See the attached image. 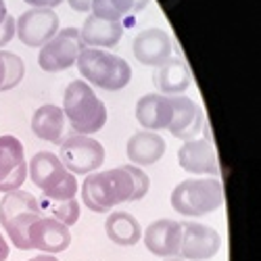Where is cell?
<instances>
[{"instance_id": "1", "label": "cell", "mask_w": 261, "mask_h": 261, "mask_svg": "<svg viewBox=\"0 0 261 261\" xmlns=\"http://www.w3.org/2000/svg\"><path fill=\"white\" fill-rule=\"evenodd\" d=\"M150 180L138 165H121L90 173L82 184V201L94 213H109L121 203L140 201L148 194Z\"/></svg>"}, {"instance_id": "2", "label": "cell", "mask_w": 261, "mask_h": 261, "mask_svg": "<svg viewBox=\"0 0 261 261\" xmlns=\"http://www.w3.org/2000/svg\"><path fill=\"white\" fill-rule=\"evenodd\" d=\"M63 113L73 127V134L92 136L107 123V107L94 94L92 86L84 80H73L63 94Z\"/></svg>"}, {"instance_id": "3", "label": "cell", "mask_w": 261, "mask_h": 261, "mask_svg": "<svg viewBox=\"0 0 261 261\" xmlns=\"http://www.w3.org/2000/svg\"><path fill=\"white\" fill-rule=\"evenodd\" d=\"M75 63L84 82L109 92L125 88L132 80V67L127 61L100 48H84Z\"/></svg>"}, {"instance_id": "4", "label": "cell", "mask_w": 261, "mask_h": 261, "mask_svg": "<svg viewBox=\"0 0 261 261\" xmlns=\"http://www.w3.org/2000/svg\"><path fill=\"white\" fill-rule=\"evenodd\" d=\"M42 215L34 194L25 190L7 192L0 201V226L19 251H30V228Z\"/></svg>"}, {"instance_id": "5", "label": "cell", "mask_w": 261, "mask_h": 261, "mask_svg": "<svg viewBox=\"0 0 261 261\" xmlns=\"http://www.w3.org/2000/svg\"><path fill=\"white\" fill-rule=\"evenodd\" d=\"M30 180L42 190V197L53 201H67L75 199L77 194V180L73 173L65 169L61 159L55 153L42 150L32 157L28 163Z\"/></svg>"}, {"instance_id": "6", "label": "cell", "mask_w": 261, "mask_h": 261, "mask_svg": "<svg viewBox=\"0 0 261 261\" xmlns=\"http://www.w3.org/2000/svg\"><path fill=\"white\" fill-rule=\"evenodd\" d=\"M171 207L186 217L213 213L224 203V186L217 178L184 180L171 190Z\"/></svg>"}, {"instance_id": "7", "label": "cell", "mask_w": 261, "mask_h": 261, "mask_svg": "<svg viewBox=\"0 0 261 261\" xmlns=\"http://www.w3.org/2000/svg\"><path fill=\"white\" fill-rule=\"evenodd\" d=\"M84 48H86V44L82 42L80 30L63 28L40 48L38 65L42 67V71H48V73L65 71V69L73 67Z\"/></svg>"}, {"instance_id": "8", "label": "cell", "mask_w": 261, "mask_h": 261, "mask_svg": "<svg viewBox=\"0 0 261 261\" xmlns=\"http://www.w3.org/2000/svg\"><path fill=\"white\" fill-rule=\"evenodd\" d=\"M61 163L73 176L94 173L105 163V148L92 136L73 134L61 142Z\"/></svg>"}, {"instance_id": "9", "label": "cell", "mask_w": 261, "mask_h": 261, "mask_svg": "<svg viewBox=\"0 0 261 261\" xmlns=\"http://www.w3.org/2000/svg\"><path fill=\"white\" fill-rule=\"evenodd\" d=\"M28 178L25 150L19 138L5 134L0 136V192H13L23 186Z\"/></svg>"}, {"instance_id": "10", "label": "cell", "mask_w": 261, "mask_h": 261, "mask_svg": "<svg viewBox=\"0 0 261 261\" xmlns=\"http://www.w3.org/2000/svg\"><path fill=\"white\" fill-rule=\"evenodd\" d=\"M15 32L25 46H44L59 32V15L53 9H30L15 21Z\"/></svg>"}, {"instance_id": "11", "label": "cell", "mask_w": 261, "mask_h": 261, "mask_svg": "<svg viewBox=\"0 0 261 261\" xmlns=\"http://www.w3.org/2000/svg\"><path fill=\"white\" fill-rule=\"evenodd\" d=\"M220 249H222V236L217 230L197 222L182 224V245L178 257L186 261H207L215 257Z\"/></svg>"}, {"instance_id": "12", "label": "cell", "mask_w": 261, "mask_h": 261, "mask_svg": "<svg viewBox=\"0 0 261 261\" xmlns=\"http://www.w3.org/2000/svg\"><path fill=\"white\" fill-rule=\"evenodd\" d=\"M178 163L188 173L213 178L220 176V163H217V155L209 136L199 140H186V144H182L178 150Z\"/></svg>"}, {"instance_id": "13", "label": "cell", "mask_w": 261, "mask_h": 261, "mask_svg": "<svg viewBox=\"0 0 261 261\" xmlns=\"http://www.w3.org/2000/svg\"><path fill=\"white\" fill-rule=\"evenodd\" d=\"M30 249H38L42 253H63L71 245V232L69 228L61 224L55 217L40 215L30 228Z\"/></svg>"}, {"instance_id": "14", "label": "cell", "mask_w": 261, "mask_h": 261, "mask_svg": "<svg viewBox=\"0 0 261 261\" xmlns=\"http://www.w3.org/2000/svg\"><path fill=\"white\" fill-rule=\"evenodd\" d=\"M169 132L173 138L194 140L203 129V111L201 107L188 96H171V123Z\"/></svg>"}, {"instance_id": "15", "label": "cell", "mask_w": 261, "mask_h": 261, "mask_svg": "<svg viewBox=\"0 0 261 261\" xmlns=\"http://www.w3.org/2000/svg\"><path fill=\"white\" fill-rule=\"evenodd\" d=\"M144 245L157 257H178L182 245V224L173 220H157L144 230Z\"/></svg>"}, {"instance_id": "16", "label": "cell", "mask_w": 261, "mask_h": 261, "mask_svg": "<svg viewBox=\"0 0 261 261\" xmlns=\"http://www.w3.org/2000/svg\"><path fill=\"white\" fill-rule=\"evenodd\" d=\"M171 38L165 30L148 28L134 38V57L142 65L159 67L171 57Z\"/></svg>"}, {"instance_id": "17", "label": "cell", "mask_w": 261, "mask_h": 261, "mask_svg": "<svg viewBox=\"0 0 261 261\" xmlns=\"http://www.w3.org/2000/svg\"><path fill=\"white\" fill-rule=\"evenodd\" d=\"M136 119L150 132H161L171 123V96L144 94L136 102Z\"/></svg>"}, {"instance_id": "18", "label": "cell", "mask_w": 261, "mask_h": 261, "mask_svg": "<svg viewBox=\"0 0 261 261\" xmlns=\"http://www.w3.org/2000/svg\"><path fill=\"white\" fill-rule=\"evenodd\" d=\"M125 153L132 165H153L165 153V140L159 136V132L140 129V132L129 136Z\"/></svg>"}, {"instance_id": "19", "label": "cell", "mask_w": 261, "mask_h": 261, "mask_svg": "<svg viewBox=\"0 0 261 261\" xmlns=\"http://www.w3.org/2000/svg\"><path fill=\"white\" fill-rule=\"evenodd\" d=\"M80 36L84 44H88V48H113L123 36V23L90 15L84 21Z\"/></svg>"}, {"instance_id": "20", "label": "cell", "mask_w": 261, "mask_h": 261, "mask_svg": "<svg viewBox=\"0 0 261 261\" xmlns=\"http://www.w3.org/2000/svg\"><path fill=\"white\" fill-rule=\"evenodd\" d=\"M155 88L165 96H176L182 94L190 86V71L188 65L182 59H167L163 65L155 69L153 73Z\"/></svg>"}, {"instance_id": "21", "label": "cell", "mask_w": 261, "mask_h": 261, "mask_svg": "<svg viewBox=\"0 0 261 261\" xmlns=\"http://www.w3.org/2000/svg\"><path fill=\"white\" fill-rule=\"evenodd\" d=\"M105 232L109 236V241L119 247H134L142 238V228H140L138 220L127 211L109 213L107 222H105Z\"/></svg>"}, {"instance_id": "22", "label": "cell", "mask_w": 261, "mask_h": 261, "mask_svg": "<svg viewBox=\"0 0 261 261\" xmlns=\"http://www.w3.org/2000/svg\"><path fill=\"white\" fill-rule=\"evenodd\" d=\"M32 132L42 140L59 144L65 132L63 109L57 105H42L40 109H36V113L32 117Z\"/></svg>"}, {"instance_id": "23", "label": "cell", "mask_w": 261, "mask_h": 261, "mask_svg": "<svg viewBox=\"0 0 261 261\" xmlns=\"http://www.w3.org/2000/svg\"><path fill=\"white\" fill-rule=\"evenodd\" d=\"M150 0H92V15L98 19H107V21H119L127 17L140 13L142 9H146V5Z\"/></svg>"}, {"instance_id": "24", "label": "cell", "mask_w": 261, "mask_h": 261, "mask_svg": "<svg viewBox=\"0 0 261 261\" xmlns=\"http://www.w3.org/2000/svg\"><path fill=\"white\" fill-rule=\"evenodd\" d=\"M25 65L19 59V55L0 50V92H7L23 80Z\"/></svg>"}, {"instance_id": "25", "label": "cell", "mask_w": 261, "mask_h": 261, "mask_svg": "<svg viewBox=\"0 0 261 261\" xmlns=\"http://www.w3.org/2000/svg\"><path fill=\"white\" fill-rule=\"evenodd\" d=\"M38 205H40V209L50 211V217L59 220L61 224H65L67 228L73 226L80 220V203H77V199L53 201V199H44V197H42V201Z\"/></svg>"}, {"instance_id": "26", "label": "cell", "mask_w": 261, "mask_h": 261, "mask_svg": "<svg viewBox=\"0 0 261 261\" xmlns=\"http://www.w3.org/2000/svg\"><path fill=\"white\" fill-rule=\"evenodd\" d=\"M13 36H15V19L11 15H7V19L0 23V48L5 44H9L13 40Z\"/></svg>"}, {"instance_id": "27", "label": "cell", "mask_w": 261, "mask_h": 261, "mask_svg": "<svg viewBox=\"0 0 261 261\" xmlns=\"http://www.w3.org/2000/svg\"><path fill=\"white\" fill-rule=\"evenodd\" d=\"M23 3H28L32 9H55L63 0H23Z\"/></svg>"}, {"instance_id": "28", "label": "cell", "mask_w": 261, "mask_h": 261, "mask_svg": "<svg viewBox=\"0 0 261 261\" xmlns=\"http://www.w3.org/2000/svg\"><path fill=\"white\" fill-rule=\"evenodd\" d=\"M69 7L77 13H88L92 9V0H69Z\"/></svg>"}, {"instance_id": "29", "label": "cell", "mask_w": 261, "mask_h": 261, "mask_svg": "<svg viewBox=\"0 0 261 261\" xmlns=\"http://www.w3.org/2000/svg\"><path fill=\"white\" fill-rule=\"evenodd\" d=\"M9 257V243L5 241V236L0 234V261H7Z\"/></svg>"}, {"instance_id": "30", "label": "cell", "mask_w": 261, "mask_h": 261, "mask_svg": "<svg viewBox=\"0 0 261 261\" xmlns=\"http://www.w3.org/2000/svg\"><path fill=\"white\" fill-rule=\"evenodd\" d=\"M30 261H59L55 255H48V253H42V255H38V257H34V259H30Z\"/></svg>"}, {"instance_id": "31", "label": "cell", "mask_w": 261, "mask_h": 261, "mask_svg": "<svg viewBox=\"0 0 261 261\" xmlns=\"http://www.w3.org/2000/svg\"><path fill=\"white\" fill-rule=\"evenodd\" d=\"M7 15H9V11H7V5H5V0H0V23L7 19Z\"/></svg>"}, {"instance_id": "32", "label": "cell", "mask_w": 261, "mask_h": 261, "mask_svg": "<svg viewBox=\"0 0 261 261\" xmlns=\"http://www.w3.org/2000/svg\"><path fill=\"white\" fill-rule=\"evenodd\" d=\"M163 261H182L180 257H167V259H163Z\"/></svg>"}]
</instances>
